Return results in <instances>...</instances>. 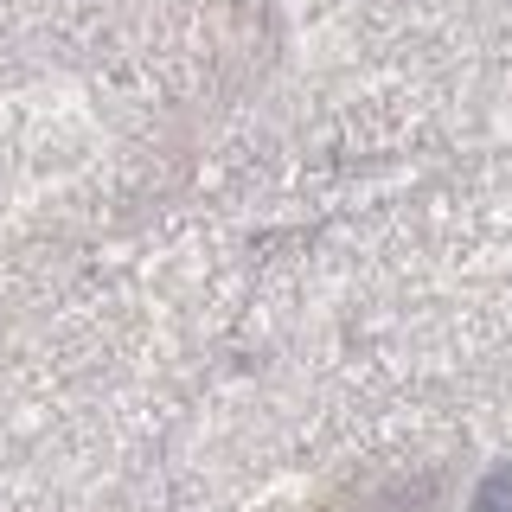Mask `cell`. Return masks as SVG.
I'll return each instance as SVG.
<instances>
[{
  "mask_svg": "<svg viewBox=\"0 0 512 512\" xmlns=\"http://www.w3.org/2000/svg\"><path fill=\"white\" fill-rule=\"evenodd\" d=\"M474 506H480V512H512V468H493L487 480H480Z\"/></svg>",
  "mask_w": 512,
  "mask_h": 512,
  "instance_id": "6da1fadb",
  "label": "cell"
}]
</instances>
